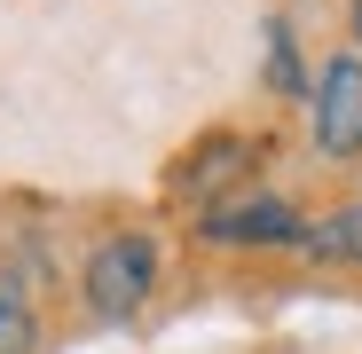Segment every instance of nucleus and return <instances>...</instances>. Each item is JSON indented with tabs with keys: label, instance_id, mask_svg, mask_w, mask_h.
I'll return each instance as SVG.
<instances>
[{
	"label": "nucleus",
	"instance_id": "nucleus-1",
	"mask_svg": "<svg viewBox=\"0 0 362 354\" xmlns=\"http://www.w3.org/2000/svg\"><path fill=\"white\" fill-rule=\"evenodd\" d=\"M150 283H158L150 236H110V244H95V260H87V300H95V315H134V307L150 300Z\"/></svg>",
	"mask_w": 362,
	"mask_h": 354
},
{
	"label": "nucleus",
	"instance_id": "nucleus-2",
	"mask_svg": "<svg viewBox=\"0 0 362 354\" xmlns=\"http://www.w3.org/2000/svg\"><path fill=\"white\" fill-rule=\"evenodd\" d=\"M315 142L331 158L362 150V55H339V64L315 79Z\"/></svg>",
	"mask_w": 362,
	"mask_h": 354
},
{
	"label": "nucleus",
	"instance_id": "nucleus-3",
	"mask_svg": "<svg viewBox=\"0 0 362 354\" xmlns=\"http://www.w3.org/2000/svg\"><path fill=\"white\" fill-rule=\"evenodd\" d=\"M205 236L213 244H299V213L284 205V197H245V205H221V213H205Z\"/></svg>",
	"mask_w": 362,
	"mask_h": 354
},
{
	"label": "nucleus",
	"instance_id": "nucleus-4",
	"mask_svg": "<svg viewBox=\"0 0 362 354\" xmlns=\"http://www.w3.org/2000/svg\"><path fill=\"white\" fill-rule=\"evenodd\" d=\"M315 260H362V205H339L331 220H315L308 236H299Z\"/></svg>",
	"mask_w": 362,
	"mask_h": 354
},
{
	"label": "nucleus",
	"instance_id": "nucleus-5",
	"mask_svg": "<svg viewBox=\"0 0 362 354\" xmlns=\"http://www.w3.org/2000/svg\"><path fill=\"white\" fill-rule=\"evenodd\" d=\"M32 338H40V331H32V307L0 283V354H32Z\"/></svg>",
	"mask_w": 362,
	"mask_h": 354
},
{
	"label": "nucleus",
	"instance_id": "nucleus-6",
	"mask_svg": "<svg viewBox=\"0 0 362 354\" xmlns=\"http://www.w3.org/2000/svg\"><path fill=\"white\" fill-rule=\"evenodd\" d=\"M354 40H362V0H354Z\"/></svg>",
	"mask_w": 362,
	"mask_h": 354
}]
</instances>
